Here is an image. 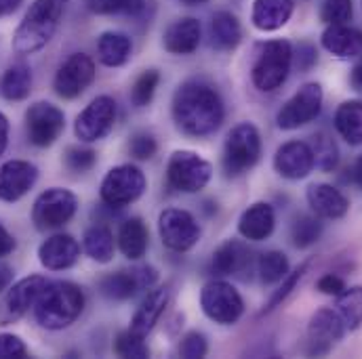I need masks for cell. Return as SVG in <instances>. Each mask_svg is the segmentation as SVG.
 Here are the masks:
<instances>
[{"mask_svg":"<svg viewBox=\"0 0 362 359\" xmlns=\"http://www.w3.org/2000/svg\"><path fill=\"white\" fill-rule=\"evenodd\" d=\"M171 111L175 126L187 137H209L226 118L219 92L200 80H187L175 90Z\"/></svg>","mask_w":362,"mask_h":359,"instance_id":"obj_1","label":"cell"},{"mask_svg":"<svg viewBox=\"0 0 362 359\" xmlns=\"http://www.w3.org/2000/svg\"><path fill=\"white\" fill-rule=\"evenodd\" d=\"M68 0H34L25 11L13 36V49L19 55H32L45 49L55 36Z\"/></svg>","mask_w":362,"mask_h":359,"instance_id":"obj_2","label":"cell"},{"mask_svg":"<svg viewBox=\"0 0 362 359\" xmlns=\"http://www.w3.org/2000/svg\"><path fill=\"white\" fill-rule=\"evenodd\" d=\"M85 309V294L72 281H49L34 305V317L45 330L72 326Z\"/></svg>","mask_w":362,"mask_h":359,"instance_id":"obj_3","label":"cell"},{"mask_svg":"<svg viewBox=\"0 0 362 359\" xmlns=\"http://www.w3.org/2000/svg\"><path fill=\"white\" fill-rule=\"evenodd\" d=\"M262 158V135L255 124L243 122L234 126L223 145V171L228 177L249 173Z\"/></svg>","mask_w":362,"mask_h":359,"instance_id":"obj_4","label":"cell"},{"mask_svg":"<svg viewBox=\"0 0 362 359\" xmlns=\"http://www.w3.org/2000/svg\"><path fill=\"white\" fill-rule=\"evenodd\" d=\"M293 66V47L288 40H270L262 47L253 70L251 80L262 92H272L280 89L291 72Z\"/></svg>","mask_w":362,"mask_h":359,"instance_id":"obj_5","label":"cell"},{"mask_svg":"<svg viewBox=\"0 0 362 359\" xmlns=\"http://www.w3.org/2000/svg\"><path fill=\"white\" fill-rule=\"evenodd\" d=\"M78 208V197L70 189L51 187L42 191L32 208V223L38 231H53L72 221Z\"/></svg>","mask_w":362,"mask_h":359,"instance_id":"obj_6","label":"cell"},{"mask_svg":"<svg viewBox=\"0 0 362 359\" xmlns=\"http://www.w3.org/2000/svg\"><path fill=\"white\" fill-rule=\"evenodd\" d=\"M146 191V175L133 164H120L107 171L101 181L99 195L101 202L110 208H124L137 202Z\"/></svg>","mask_w":362,"mask_h":359,"instance_id":"obj_7","label":"cell"},{"mask_svg":"<svg viewBox=\"0 0 362 359\" xmlns=\"http://www.w3.org/2000/svg\"><path fill=\"white\" fill-rule=\"evenodd\" d=\"M200 307L209 320H213L215 324H221V326L236 324L245 313V300H243L240 292L223 279L209 281L202 288Z\"/></svg>","mask_w":362,"mask_h":359,"instance_id":"obj_8","label":"cell"},{"mask_svg":"<svg viewBox=\"0 0 362 359\" xmlns=\"http://www.w3.org/2000/svg\"><path fill=\"white\" fill-rule=\"evenodd\" d=\"M213 177V166L194 152L180 150L169 158L167 164V185L173 191L196 193L209 185Z\"/></svg>","mask_w":362,"mask_h":359,"instance_id":"obj_9","label":"cell"},{"mask_svg":"<svg viewBox=\"0 0 362 359\" xmlns=\"http://www.w3.org/2000/svg\"><path fill=\"white\" fill-rule=\"evenodd\" d=\"M322 87L318 83H308L297 90L278 111L276 124L282 130H295L318 118L322 109Z\"/></svg>","mask_w":362,"mask_h":359,"instance_id":"obj_10","label":"cell"},{"mask_svg":"<svg viewBox=\"0 0 362 359\" xmlns=\"http://www.w3.org/2000/svg\"><path fill=\"white\" fill-rule=\"evenodd\" d=\"M66 128L64 111L47 101H38L25 111V133L32 145L49 147L53 145Z\"/></svg>","mask_w":362,"mask_h":359,"instance_id":"obj_11","label":"cell"},{"mask_svg":"<svg viewBox=\"0 0 362 359\" xmlns=\"http://www.w3.org/2000/svg\"><path fill=\"white\" fill-rule=\"evenodd\" d=\"M158 233L163 244L173 252H187L200 240V225L181 208H167L158 217Z\"/></svg>","mask_w":362,"mask_h":359,"instance_id":"obj_12","label":"cell"},{"mask_svg":"<svg viewBox=\"0 0 362 359\" xmlns=\"http://www.w3.org/2000/svg\"><path fill=\"white\" fill-rule=\"evenodd\" d=\"M114 122H116V101L107 95H101L95 97L78 114L74 122V133L81 141L95 143L112 133Z\"/></svg>","mask_w":362,"mask_h":359,"instance_id":"obj_13","label":"cell"},{"mask_svg":"<svg viewBox=\"0 0 362 359\" xmlns=\"http://www.w3.org/2000/svg\"><path fill=\"white\" fill-rule=\"evenodd\" d=\"M158 281V271L150 265H139L131 271H116L99 279V290L110 300H129L135 294L150 290Z\"/></svg>","mask_w":362,"mask_h":359,"instance_id":"obj_14","label":"cell"},{"mask_svg":"<svg viewBox=\"0 0 362 359\" xmlns=\"http://www.w3.org/2000/svg\"><path fill=\"white\" fill-rule=\"evenodd\" d=\"M95 80V63L89 55L74 53L57 70L53 89L62 99H76L89 89Z\"/></svg>","mask_w":362,"mask_h":359,"instance_id":"obj_15","label":"cell"},{"mask_svg":"<svg viewBox=\"0 0 362 359\" xmlns=\"http://www.w3.org/2000/svg\"><path fill=\"white\" fill-rule=\"evenodd\" d=\"M49 281L42 275H30L19 279L17 284H13V288H8L2 305H0V324H13L17 320H21L30 309H34L40 292L45 290Z\"/></svg>","mask_w":362,"mask_h":359,"instance_id":"obj_16","label":"cell"},{"mask_svg":"<svg viewBox=\"0 0 362 359\" xmlns=\"http://www.w3.org/2000/svg\"><path fill=\"white\" fill-rule=\"evenodd\" d=\"M346 334V324L335 309H318L308 326V341L312 355H327L337 341Z\"/></svg>","mask_w":362,"mask_h":359,"instance_id":"obj_17","label":"cell"},{"mask_svg":"<svg viewBox=\"0 0 362 359\" xmlns=\"http://www.w3.org/2000/svg\"><path fill=\"white\" fill-rule=\"evenodd\" d=\"M211 269L217 275H234L240 279H251V273L253 269H257V263L245 242L228 240L215 250Z\"/></svg>","mask_w":362,"mask_h":359,"instance_id":"obj_18","label":"cell"},{"mask_svg":"<svg viewBox=\"0 0 362 359\" xmlns=\"http://www.w3.org/2000/svg\"><path fill=\"white\" fill-rule=\"evenodd\" d=\"M314 154L310 143L288 141L278 147L274 156V169L282 179L299 181L305 179L314 171Z\"/></svg>","mask_w":362,"mask_h":359,"instance_id":"obj_19","label":"cell"},{"mask_svg":"<svg viewBox=\"0 0 362 359\" xmlns=\"http://www.w3.org/2000/svg\"><path fill=\"white\" fill-rule=\"evenodd\" d=\"M38 179V169L28 160H11L0 166V200H21Z\"/></svg>","mask_w":362,"mask_h":359,"instance_id":"obj_20","label":"cell"},{"mask_svg":"<svg viewBox=\"0 0 362 359\" xmlns=\"http://www.w3.org/2000/svg\"><path fill=\"white\" fill-rule=\"evenodd\" d=\"M81 257L78 242L68 233H55L47 238L38 248V261L45 269L64 271L76 265Z\"/></svg>","mask_w":362,"mask_h":359,"instance_id":"obj_21","label":"cell"},{"mask_svg":"<svg viewBox=\"0 0 362 359\" xmlns=\"http://www.w3.org/2000/svg\"><path fill=\"white\" fill-rule=\"evenodd\" d=\"M305 197H308V204H310L312 212L318 219L335 221V219L346 217L348 210H350L348 197L337 187H333L329 183H314V185H310Z\"/></svg>","mask_w":362,"mask_h":359,"instance_id":"obj_22","label":"cell"},{"mask_svg":"<svg viewBox=\"0 0 362 359\" xmlns=\"http://www.w3.org/2000/svg\"><path fill=\"white\" fill-rule=\"evenodd\" d=\"M169 300H171V288L169 286H160V288L152 290L141 300L139 309L135 311L129 330L146 339L154 330V326L158 324V320L165 313V309L169 307Z\"/></svg>","mask_w":362,"mask_h":359,"instance_id":"obj_23","label":"cell"},{"mask_svg":"<svg viewBox=\"0 0 362 359\" xmlns=\"http://www.w3.org/2000/svg\"><path fill=\"white\" fill-rule=\"evenodd\" d=\"M320 42L331 55L339 59H354L362 55V30L352 28L348 23L329 25L322 32Z\"/></svg>","mask_w":362,"mask_h":359,"instance_id":"obj_24","label":"cell"},{"mask_svg":"<svg viewBox=\"0 0 362 359\" xmlns=\"http://www.w3.org/2000/svg\"><path fill=\"white\" fill-rule=\"evenodd\" d=\"M202 38V28L200 21L194 17H183L173 21L163 36V44L165 51H169L171 55H192Z\"/></svg>","mask_w":362,"mask_h":359,"instance_id":"obj_25","label":"cell"},{"mask_svg":"<svg viewBox=\"0 0 362 359\" xmlns=\"http://www.w3.org/2000/svg\"><path fill=\"white\" fill-rule=\"evenodd\" d=\"M276 227V214L268 202H255L249 206L238 221V231L249 242H264Z\"/></svg>","mask_w":362,"mask_h":359,"instance_id":"obj_26","label":"cell"},{"mask_svg":"<svg viewBox=\"0 0 362 359\" xmlns=\"http://www.w3.org/2000/svg\"><path fill=\"white\" fill-rule=\"evenodd\" d=\"M293 0H255L251 21L262 32H276L288 23L293 17Z\"/></svg>","mask_w":362,"mask_h":359,"instance_id":"obj_27","label":"cell"},{"mask_svg":"<svg viewBox=\"0 0 362 359\" xmlns=\"http://www.w3.org/2000/svg\"><path fill=\"white\" fill-rule=\"evenodd\" d=\"M148 244H150L148 227H146V223L141 219L133 217V219H127L120 225V231H118V248H120V252L129 261H139L146 255Z\"/></svg>","mask_w":362,"mask_h":359,"instance_id":"obj_28","label":"cell"},{"mask_svg":"<svg viewBox=\"0 0 362 359\" xmlns=\"http://www.w3.org/2000/svg\"><path fill=\"white\" fill-rule=\"evenodd\" d=\"M209 34H211V44L219 51H232L243 40L240 21L236 19V15L228 13V11H219L213 15Z\"/></svg>","mask_w":362,"mask_h":359,"instance_id":"obj_29","label":"cell"},{"mask_svg":"<svg viewBox=\"0 0 362 359\" xmlns=\"http://www.w3.org/2000/svg\"><path fill=\"white\" fill-rule=\"evenodd\" d=\"M133 51L131 38L122 32H105L97 40V57L107 68H120L129 61Z\"/></svg>","mask_w":362,"mask_h":359,"instance_id":"obj_30","label":"cell"},{"mask_svg":"<svg viewBox=\"0 0 362 359\" xmlns=\"http://www.w3.org/2000/svg\"><path fill=\"white\" fill-rule=\"evenodd\" d=\"M335 128L346 143H350L354 147L362 145V101L358 99L344 101L337 107Z\"/></svg>","mask_w":362,"mask_h":359,"instance_id":"obj_31","label":"cell"},{"mask_svg":"<svg viewBox=\"0 0 362 359\" xmlns=\"http://www.w3.org/2000/svg\"><path fill=\"white\" fill-rule=\"evenodd\" d=\"M83 248H85V252L89 255L93 261L110 263L114 259V250H116L114 233L105 225H93V227H89L85 231Z\"/></svg>","mask_w":362,"mask_h":359,"instance_id":"obj_32","label":"cell"},{"mask_svg":"<svg viewBox=\"0 0 362 359\" xmlns=\"http://www.w3.org/2000/svg\"><path fill=\"white\" fill-rule=\"evenodd\" d=\"M32 90V70L25 63L11 66L0 78V95L6 101H23Z\"/></svg>","mask_w":362,"mask_h":359,"instance_id":"obj_33","label":"cell"},{"mask_svg":"<svg viewBox=\"0 0 362 359\" xmlns=\"http://www.w3.org/2000/svg\"><path fill=\"white\" fill-rule=\"evenodd\" d=\"M87 6L95 15H127L133 19H146L150 2L148 0H87Z\"/></svg>","mask_w":362,"mask_h":359,"instance_id":"obj_34","label":"cell"},{"mask_svg":"<svg viewBox=\"0 0 362 359\" xmlns=\"http://www.w3.org/2000/svg\"><path fill=\"white\" fill-rule=\"evenodd\" d=\"M335 311L341 315L346 330H356L362 326V286L346 288L335 296Z\"/></svg>","mask_w":362,"mask_h":359,"instance_id":"obj_35","label":"cell"},{"mask_svg":"<svg viewBox=\"0 0 362 359\" xmlns=\"http://www.w3.org/2000/svg\"><path fill=\"white\" fill-rule=\"evenodd\" d=\"M322 236V223L320 219L314 214H301L293 221L291 225V242L295 248L303 250V248H310L314 246Z\"/></svg>","mask_w":362,"mask_h":359,"instance_id":"obj_36","label":"cell"},{"mask_svg":"<svg viewBox=\"0 0 362 359\" xmlns=\"http://www.w3.org/2000/svg\"><path fill=\"white\" fill-rule=\"evenodd\" d=\"M312 154H314V164L325 171V173H331L337 169L339 164V150H337V143L333 141V137H329L327 133H316L312 137Z\"/></svg>","mask_w":362,"mask_h":359,"instance_id":"obj_37","label":"cell"},{"mask_svg":"<svg viewBox=\"0 0 362 359\" xmlns=\"http://www.w3.org/2000/svg\"><path fill=\"white\" fill-rule=\"evenodd\" d=\"M288 269H291V265H288V259H286L284 252L270 250V252H264L257 259V273H259V279L266 286L282 281V277L288 273Z\"/></svg>","mask_w":362,"mask_h":359,"instance_id":"obj_38","label":"cell"},{"mask_svg":"<svg viewBox=\"0 0 362 359\" xmlns=\"http://www.w3.org/2000/svg\"><path fill=\"white\" fill-rule=\"evenodd\" d=\"M310 269V261L308 263H303V265H299L295 271H288L284 277H282V284L278 286V290H274L270 296V300L266 303V307H264V311H262V315H266V313H272L276 307H280L288 296H291V292L297 288V284L303 279V275L308 273Z\"/></svg>","mask_w":362,"mask_h":359,"instance_id":"obj_39","label":"cell"},{"mask_svg":"<svg viewBox=\"0 0 362 359\" xmlns=\"http://www.w3.org/2000/svg\"><path fill=\"white\" fill-rule=\"evenodd\" d=\"M158 83H160V74L156 70H146L141 72V76L135 80L133 89H131V101L135 107H146L152 103L154 99V92L158 89Z\"/></svg>","mask_w":362,"mask_h":359,"instance_id":"obj_40","label":"cell"},{"mask_svg":"<svg viewBox=\"0 0 362 359\" xmlns=\"http://www.w3.org/2000/svg\"><path fill=\"white\" fill-rule=\"evenodd\" d=\"M114 351L116 355L120 358H131V359H144L150 355V349L144 341V336L127 330V332H120L116 336V343H114Z\"/></svg>","mask_w":362,"mask_h":359,"instance_id":"obj_41","label":"cell"},{"mask_svg":"<svg viewBox=\"0 0 362 359\" xmlns=\"http://www.w3.org/2000/svg\"><path fill=\"white\" fill-rule=\"evenodd\" d=\"M354 15L352 0H325L320 6V19L327 25L348 23Z\"/></svg>","mask_w":362,"mask_h":359,"instance_id":"obj_42","label":"cell"},{"mask_svg":"<svg viewBox=\"0 0 362 359\" xmlns=\"http://www.w3.org/2000/svg\"><path fill=\"white\" fill-rule=\"evenodd\" d=\"M64 160H66V166H68L70 173L83 175V173H89L90 169L95 166L97 154L89 147H68Z\"/></svg>","mask_w":362,"mask_h":359,"instance_id":"obj_43","label":"cell"},{"mask_svg":"<svg viewBox=\"0 0 362 359\" xmlns=\"http://www.w3.org/2000/svg\"><path fill=\"white\" fill-rule=\"evenodd\" d=\"M129 152L135 160H150L158 152V143L150 133H137L129 141Z\"/></svg>","mask_w":362,"mask_h":359,"instance_id":"obj_44","label":"cell"},{"mask_svg":"<svg viewBox=\"0 0 362 359\" xmlns=\"http://www.w3.org/2000/svg\"><path fill=\"white\" fill-rule=\"evenodd\" d=\"M209 351V345H206V339L204 334L200 332H189L183 336L180 345V355L185 359H200L206 355Z\"/></svg>","mask_w":362,"mask_h":359,"instance_id":"obj_45","label":"cell"},{"mask_svg":"<svg viewBox=\"0 0 362 359\" xmlns=\"http://www.w3.org/2000/svg\"><path fill=\"white\" fill-rule=\"evenodd\" d=\"M28 358L25 343L15 334H0V359H23Z\"/></svg>","mask_w":362,"mask_h":359,"instance_id":"obj_46","label":"cell"},{"mask_svg":"<svg viewBox=\"0 0 362 359\" xmlns=\"http://www.w3.org/2000/svg\"><path fill=\"white\" fill-rule=\"evenodd\" d=\"M293 61H295V66H297L301 72L312 70V68L316 66V61H318V51H316V47L310 44V42H301V44L297 47V51L293 53Z\"/></svg>","mask_w":362,"mask_h":359,"instance_id":"obj_47","label":"cell"},{"mask_svg":"<svg viewBox=\"0 0 362 359\" xmlns=\"http://www.w3.org/2000/svg\"><path fill=\"white\" fill-rule=\"evenodd\" d=\"M346 288H348V286H346L344 277H339V275H335V273H327V275H322V277L316 281V290H318L320 294H327V296H339Z\"/></svg>","mask_w":362,"mask_h":359,"instance_id":"obj_48","label":"cell"},{"mask_svg":"<svg viewBox=\"0 0 362 359\" xmlns=\"http://www.w3.org/2000/svg\"><path fill=\"white\" fill-rule=\"evenodd\" d=\"M15 250V238L2 227V223H0V259L2 257H8L11 252Z\"/></svg>","mask_w":362,"mask_h":359,"instance_id":"obj_49","label":"cell"},{"mask_svg":"<svg viewBox=\"0 0 362 359\" xmlns=\"http://www.w3.org/2000/svg\"><path fill=\"white\" fill-rule=\"evenodd\" d=\"M6 145H8V120L4 114H0V156L4 154Z\"/></svg>","mask_w":362,"mask_h":359,"instance_id":"obj_50","label":"cell"},{"mask_svg":"<svg viewBox=\"0 0 362 359\" xmlns=\"http://www.w3.org/2000/svg\"><path fill=\"white\" fill-rule=\"evenodd\" d=\"M13 281V269L6 263H0V292L6 290Z\"/></svg>","mask_w":362,"mask_h":359,"instance_id":"obj_51","label":"cell"},{"mask_svg":"<svg viewBox=\"0 0 362 359\" xmlns=\"http://www.w3.org/2000/svg\"><path fill=\"white\" fill-rule=\"evenodd\" d=\"M19 4H21V0H0V19L13 15L19 8Z\"/></svg>","mask_w":362,"mask_h":359,"instance_id":"obj_52","label":"cell"},{"mask_svg":"<svg viewBox=\"0 0 362 359\" xmlns=\"http://www.w3.org/2000/svg\"><path fill=\"white\" fill-rule=\"evenodd\" d=\"M350 83H352V87L356 90H362V55L358 57V61H356V66H354V70H352Z\"/></svg>","mask_w":362,"mask_h":359,"instance_id":"obj_53","label":"cell"},{"mask_svg":"<svg viewBox=\"0 0 362 359\" xmlns=\"http://www.w3.org/2000/svg\"><path fill=\"white\" fill-rule=\"evenodd\" d=\"M354 179L362 187V156L356 160V164H354Z\"/></svg>","mask_w":362,"mask_h":359,"instance_id":"obj_54","label":"cell"},{"mask_svg":"<svg viewBox=\"0 0 362 359\" xmlns=\"http://www.w3.org/2000/svg\"><path fill=\"white\" fill-rule=\"evenodd\" d=\"M181 4H187V6H198V4H204V2H209V0H177Z\"/></svg>","mask_w":362,"mask_h":359,"instance_id":"obj_55","label":"cell"}]
</instances>
